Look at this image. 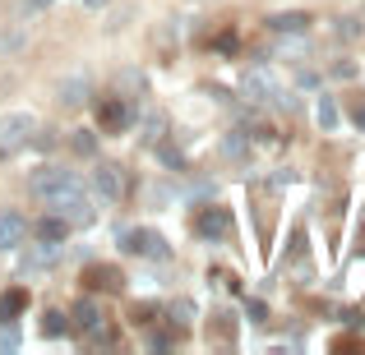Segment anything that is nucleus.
<instances>
[{
  "instance_id": "obj_1",
  "label": "nucleus",
  "mask_w": 365,
  "mask_h": 355,
  "mask_svg": "<svg viewBox=\"0 0 365 355\" xmlns=\"http://www.w3.org/2000/svg\"><path fill=\"white\" fill-rule=\"evenodd\" d=\"M83 180L74 176V171H65V166H42L33 180H28V189H33L42 203H51V198H61V194H70V189H79Z\"/></svg>"
},
{
  "instance_id": "obj_2",
  "label": "nucleus",
  "mask_w": 365,
  "mask_h": 355,
  "mask_svg": "<svg viewBox=\"0 0 365 355\" xmlns=\"http://www.w3.org/2000/svg\"><path fill=\"white\" fill-rule=\"evenodd\" d=\"M33 134H37L33 111H9V116H0V157H9L14 148H24Z\"/></svg>"
},
{
  "instance_id": "obj_3",
  "label": "nucleus",
  "mask_w": 365,
  "mask_h": 355,
  "mask_svg": "<svg viewBox=\"0 0 365 355\" xmlns=\"http://www.w3.org/2000/svg\"><path fill=\"white\" fill-rule=\"evenodd\" d=\"M46 208H56V213H61L70 226H88L93 217H98V213H93V198L83 194V185H79V189H70V194H61V198H51Z\"/></svg>"
},
{
  "instance_id": "obj_4",
  "label": "nucleus",
  "mask_w": 365,
  "mask_h": 355,
  "mask_svg": "<svg viewBox=\"0 0 365 355\" xmlns=\"http://www.w3.org/2000/svg\"><path fill=\"white\" fill-rule=\"evenodd\" d=\"M120 249L125 254H139V258H167V240H162L158 231H148V226H134V231L120 235Z\"/></svg>"
},
{
  "instance_id": "obj_5",
  "label": "nucleus",
  "mask_w": 365,
  "mask_h": 355,
  "mask_svg": "<svg viewBox=\"0 0 365 355\" xmlns=\"http://www.w3.org/2000/svg\"><path fill=\"white\" fill-rule=\"evenodd\" d=\"M93 194L102 198V203H120L125 198V176L116 161H102L98 171H93Z\"/></svg>"
},
{
  "instance_id": "obj_6",
  "label": "nucleus",
  "mask_w": 365,
  "mask_h": 355,
  "mask_svg": "<svg viewBox=\"0 0 365 355\" xmlns=\"http://www.w3.org/2000/svg\"><path fill=\"white\" fill-rule=\"evenodd\" d=\"M98 129L102 134H125L130 129V102L125 97H98Z\"/></svg>"
},
{
  "instance_id": "obj_7",
  "label": "nucleus",
  "mask_w": 365,
  "mask_h": 355,
  "mask_svg": "<svg viewBox=\"0 0 365 355\" xmlns=\"http://www.w3.org/2000/svg\"><path fill=\"white\" fill-rule=\"evenodd\" d=\"M61 240H37V245H28L24 249V258H19V267L24 272H46V267H56L61 263Z\"/></svg>"
},
{
  "instance_id": "obj_8",
  "label": "nucleus",
  "mask_w": 365,
  "mask_h": 355,
  "mask_svg": "<svg viewBox=\"0 0 365 355\" xmlns=\"http://www.w3.org/2000/svg\"><path fill=\"white\" fill-rule=\"evenodd\" d=\"M83 286H88V291H107V295H116L120 286H125V277H120V267H116V263H93L88 272H83Z\"/></svg>"
},
{
  "instance_id": "obj_9",
  "label": "nucleus",
  "mask_w": 365,
  "mask_h": 355,
  "mask_svg": "<svg viewBox=\"0 0 365 355\" xmlns=\"http://www.w3.org/2000/svg\"><path fill=\"white\" fill-rule=\"evenodd\" d=\"M195 231L204 240H227L232 235V217H227L222 208H204V213L195 217Z\"/></svg>"
},
{
  "instance_id": "obj_10",
  "label": "nucleus",
  "mask_w": 365,
  "mask_h": 355,
  "mask_svg": "<svg viewBox=\"0 0 365 355\" xmlns=\"http://www.w3.org/2000/svg\"><path fill=\"white\" fill-rule=\"evenodd\" d=\"M70 323L79 332H102V309H98V300H93V295H83V300H74V309H70Z\"/></svg>"
},
{
  "instance_id": "obj_11",
  "label": "nucleus",
  "mask_w": 365,
  "mask_h": 355,
  "mask_svg": "<svg viewBox=\"0 0 365 355\" xmlns=\"http://www.w3.org/2000/svg\"><path fill=\"white\" fill-rule=\"evenodd\" d=\"M241 88H245V97H250V102H273V97H277V83L268 79L264 70H245Z\"/></svg>"
},
{
  "instance_id": "obj_12",
  "label": "nucleus",
  "mask_w": 365,
  "mask_h": 355,
  "mask_svg": "<svg viewBox=\"0 0 365 355\" xmlns=\"http://www.w3.org/2000/svg\"><path fill=\"white\" fill-rule=\"evenodd\" d=\"M24 235H28V222L5 208V213H0V249H19V245H24Z\"/></svg>"
},
{
  "instance_id": "obj_13",
  "label": "nucleus",
  "mask_w": 365,
  "mask_h": 355,
  "mask_svg": "<svg viewBox=\"0 0 365 355\" xmlns=\"http://www.w3.org/2000/svg\"><path fill=\"white\" fill-rule=\"evenodd\" d=\"M83 102H88V74L74 70L70 79L61 83V107H83Z\"/></svg>"
},
{
  "instance_id": "obj_14",
  "label": "nucleus",
  "mask_w": 365,
  "mask_h": 355,
  "mask_svg": "<svg viewBox=\"0 0 365 355\" xmlns=\"http://www.w3.org/2000/svg\"><path fill=\"white\" fill-rule=\"evenodd\" d=\"M268 23H273V33H305V28H310V14H305V9H292V14H273L268 18Z\"/></svg>"
},
{
  "instance_id": "obj_15",
  "label": "nucleus",
  "mask_w": 365,
  "mask_h": 355,
  "mask_svg": "<svg viewBox=\"0 0 365 355\" xmlns=\"http://www.w3.org/2000/svg\"><path fill=\"white\" fill-rule=\"evenodd\" d=\"M24 304H28V291H5V295H0V319L14 323L19 314H24Z\"/></svg>"
},
{
  "instance_id": "obj_16",
  "label": "nucleus",
  "mask_w": 365,
  "mask_h": 355,
  "mask_svg": "<svg viewBox=\"0 0 365 355\" xmlns=\"http://www.w3.org/2000/svg\"><path fill=\"white\" fill-rule=\"evenodd\" d=\"M70 235V222H65L61 213L56 217H42V222H37V240H65Z\"/></svg>"
},
{
  "instance_id": "obj_17",
  "label": "nucleus",
  "mask_w": 365,
  "mask_h": 355,
  "mask_svg": "<svg viewBox=\"0 0 365 355\" xmlns=\"http://www.w3.org/2000/svg\"><path fill=\"white\" fill-rule=\"evenodd\" d=\"M70 148L79 152V157H93V152H98V134H93V129H74L70 134Z\"/></svg>"
},
{
  "instance_id": "obj_18",
  "label": "nucleus",
  "mask_w": 365,
  "mask_h": 355,
  "mask_svg": "<svg viewBox=\"0 0 365 355\" xmlns=\"http://www.w3.org/2000/svg\"><path fill=\"white\" fill-rule=\"evenodd\" d=\"M361 33H365V23H361L356 14H342V18H338V37H342V42H356Z\"/></svg>"
},
{
  "instance_id": "obj_19",
  "label": "nucleus",
  "mask_w": 365,
  "mask_h": 355,
  "mask_svg": "<svg viewBox=\"0 0 365 355\" xmlns=\"http://www.w3.org/2000/svg\"><path fill=\"white\" fill-rule=\"evenodd\" d=\"M314 120H319L324 129H338V107H333V97H319V107H314Z\"/></svg>"
},
{
  "instance_id": "obj_20",
  "label": "nucleus",
  "mask_w": 365,
  "mask_h": 355,
  "mask_svg": "<svg viewBox=\"0 0 365 355\" xmlns=\"http://www.w3.org/2000/svg\"><path fill=\"white\" fill-rule=\"evenodd\" d=\"M245 152H250V143L241 139V134H227L222 139V157H245Z\"/></svg>"
},
{
  "instance_id": "obj_21",
  "label": "nucleus",
  "mask_w": 365,
  "mask_h": 355,
  "mask_svg": "<svg viewBox=\"0 0 365 355\" xmlns=\"http://www.w3.org/2000/svg\"><path fill=\"white\" fill-rule=\"evenodd\" d=\"M65 328H70V319H65V314H46V323H42V332H46V337H61Z\"/></svg>"
},
{
  "instance_id": "obj_22",
  "label": "nucleus",
  "mask_w": 365,
  "mask_h": 355,
  "mask_svg": "<svg viewBox=\"0 0 365 355\" xmlns=\"http://www.w3.org/2000/svg\"><path fill=\"white\" fill-rule=\"evenodd\" d=\"M120 88H125V92H134V88L143 92V74H139V70H125V74H120Z\"/></svg>"
},
{
  "instance_id": "obj_23",
  "label": "nucleus",
  "mask_w": 365,
  "mask_h": 355,
  "mask_svg": "<svg viewBox=\"0 0 365 355\" xmlns=\"http://www.w3.org/2000/svg\"><path fill=\"white\" fill-rule=\"evenodd\" d=\"M333 79H356V65H351V60H338V65H333Z\"/></svg>"
},
{
  "instance_id": "obj_24",
  "label": "nucleus",
  "mask_w": 365,
  "mask_h": 355,
  "mask_svg": "<svg viewBox=\"0 0 365 355\" xmlns=\"http://www.w3.org/2000/svg\"><path fill=\"white\" fill-rule=\"evenodd\" d=\"M0 346L14 351V346H19V332H14V328H5V332H0Z\"/></svg>"
},
{
  "instance_id": "obj_25",
  "label": "nucleus",
  "mask_w": 365,
  "mask_h": 355,
  "mask_svg": "<svg viewBox=\"0 0 365 355\" xmlns=\"http://www.w3.org/2000/svg\"><path fill=\"white\" fill-rule=\"evenodd\" d=\"M153 319V304H134V323H148Z\"/></svg>"
},
{
  "instance_id": "obj_26",
  "label": "nucleus",
  "mask_w": 365,
  "mask_h": 355,
  "mask_svg": "<svg viewBox=\"0 0 365 355\" xmlns=\"http://www.w3.org/2000/svg\"><path fill=\"white\" fill-rule=\"evenodd\" d=\"M351 120H356V129H365V102H356V107H351Z\"/></svg>"
},
{
  "instance_id": "obj_27",
  "label": "nucleus",
  "mask_w": 365,
  "mask_h": 355,
  "mask_svg": "<svg viewBox=\"0 0 365 355\" xmlns=\"http://www.w3.org/2000/svg\"><path fill=\"white\" fill-rule=\"evenodd\" d=\"M46 5H51V0H28V9H46Z\"/></svg>"
},
{
  "instance_id": "obj_28",
  "label": "nucleus",
  "mask_w": 365,
  "mask_h": 355,
  "mask_svg": "<svg viewBox=\"0 0 365 355\" xmlns=\"http://www.w3.org/2000/svg\"><path fill=\"white\" fill-rule=\"evenodd\" d=\"M83 5H93V9H102V5H111V0H83Z\"/></svg>"
}]
</instances>
